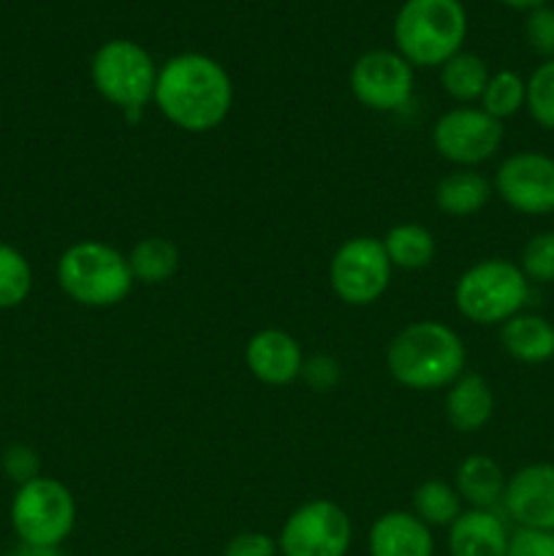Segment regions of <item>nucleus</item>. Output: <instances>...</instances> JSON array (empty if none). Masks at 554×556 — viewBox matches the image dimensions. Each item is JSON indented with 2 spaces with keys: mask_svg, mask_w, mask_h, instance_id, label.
Instances as JSON below:
<instances>
[{
  "mask_svg": "<svg viewBox=\"0 0 554 556\" xmlns=\"http://www.w3.org/2000/svg\"><path fill=\"white\" fill-rule=\"evenodd\" d=\"M505 483H508V478H505L503 467L487 454L465 456L454 472L456 494L470 508L494 510L498 505H503Z\"/></svg>",
  "mask_w": 554,
  "mask_h": 556,
  "instance_id": "nucleus-19",
  "label": "nucleus"
},
{
  "mask_svg": "<svg viewBox=\"0 0 554 556\" xmlns=\"http://www.w3.org/2000/svg\"><path fill=\"white\" fill-rule=\"evenodd\" d=\"M467 14L459 0H405L394 20L396 52L413 68H435L462 52Z\"/></svg>",
  "mask_w": 554,
  "mask_h": 556,
  "instance_id": "nucleus-3",
  "label": "nucleus"
},
{
  "mask_svg": "<svg viewBox=\"0 0 554 556\" xmlns=\"http://www.w3.org/2000/svg\"><path fill=\"white\" fill-rule=\"evenodd\" d=\"M525 109L530 112L532 123L541 125L543 130H554V58L543 60L527 79Z\"/></svg>",
  "mask_w": 554,
  "mask_h": 556,
  "instance_id": "nucleus-27",
  "label": "nucleus"
},
{
  "mask_svg": "<svg viewBox=\"0 0 554 556\" xmlns=\"http://www.w3.org/2000/svg\"><path fill=\"white\" fill-rule=\"evenodd\" d=\"M58 286L71 302L103 309L125 302L136 282L128 255L98 239H81L60 255Z\"/></svg>",
  "mask_w": 554,
  "mask_h": 556,
  "instance_id": "nucleus-4",
  "label": "nucleus"
},
{
  "mask_svg": "<svg viewBox=\"0 0 554 556\" xmlns=\"http://www.w3.org/2000/svg\"><path fill=\"white\" fill-rule=\"evenodd\" d=\"M351 543V516L331 500L302 503L282 521L277 535L282 556H348Z\"/></svg>",
  "mask_w": 554,
  "mask_h": 556,
  "instance_id": "nucleus-9",
  "label": "nucleus"
},
{
  "mask_svg": "<svg viewBox=\"0 0 554 556\" xmlns=\"http://www.w3.org/2000/svg\"><path fill=\"white\" fill-rule=\"evenodd\" d=\"M498 3L508 5V9H519V11H532V9H541L546 5L549 0H498Z\"/></svg>",
  "mask_w": 554,
  "mask_h": 556,
  "instance_id": "nucleus-35",
  "label": "nucleus"
},
{
  "mask_svg": "<svg viewBox=\"0 0 554 556\" xmlns=\"http://www.w3.org/2000/svg\"><path fill=\"white\" fill-rule=\"evenodd\" d=\"M508 556H554V532L516 530L511 532Z\"/></svg>",
  "mask_w": 554,
  "mask_h": 556,
  "instance_id": "nucleus-32",
  "label": "nucleus"
},
{
  "mask_svg": "<svg viewBox=\"0 0 554 556\" xmlns=\"http://www.w3.org/2000/svg\"><path fill=\"white\" fill-rule=\"evenodd\" d=\"M128 266L134 282L141 286H163L179 269V250L166 237H144L130 248Z\"/></svg>",
  "mask_w": 554,
  "mask_h": 556,
  "instance_id": "nucleus-22",
  "label": "nucleus"
},
{
  "mask_svg": "<svg viewBox=\"0 0 554 556\" xmlns=\"http://www.w3.org/2000/svg\"><path fill=\"white\" fill-rule=\"evenodd\" d=\"M465 367V342L443 320L407 324L386 348V369L402 389L411 391L449 389Z\"/></svg>",
  "mask_w": 554,
  "mask_h": 556,
  "instance_id": "nucleus-2",
  "label": "nucleus"
},
{
  "mask_svg": "<svg viewBox=\"0 0 554 556\" xmlns=\"http://www.w3.org/2000/svg\"><path fill=\"white\" fill-rule=\"evenodd\" d=\"M503 508L508 519L521 530L554 532V465L536 462L525 465L508 478L503 494Z\"/></svg>",
  "mask_w": 554,
  "mask_h": 556,
  "instance_id": "nucleus-13",
  "label": "nucleus"
},
{
  "mask_svg": "<svg viewBox=\"0 0 554 556\" xmlns=\"http://www.w3.org/2000/svg\"><path fill=\"white\" fill-rule=\"evenodd\" d=\"M519 269L538 286L554 282V231H541L521 248Z\"/></svg>",
  "mask_w": 554,
  "mask_h": 556,
  "instance_id": "nucleus-28",
  "label": "nucleus"
},
{
  "mask_svg": "<svg viewBox=\"0 0 554 556\" xmlns=\"http://www.w3.org/2000/svg\"><path fill=\"white\" fill-rule=\"evenodd\" d=\"M3 470L11 481L22 483L33 481V478L41 476V459H38L36 451L30 445H9L3 454Z\"/></svg>",
  "mask_w": 554,
  "mask_h": 556,
  "instance_id": "nucleus-31",
  "label": "nucleus"
},
{
  "mask_svg": "<svg viewBox=\"0 0 554 556\" xmlns=\"http://www.w3.org/2000/svg\"><path fill=\"white\" fill-rule=\"evenodd\" d=\"M14 556H63L60 546H30V543H20Z\"/></svg>",
  "mask_w": 554,
  "mask_h": 556,
  "instance_id": "nucleus-34",
  "label": "nucleus"
},
{
  "mask_svg": "<svg viewBox=\"0 0 554 556\" xmlns=\"http://www.w3.org/2000/svg\"><path fill=\"white\" fill-rule=\"evenodd\" d=\"M494 188L476 168H454L435 188V206L449 217H473L489 204Z\"/></svg>",
  "mask_w": 554,
  "mask_h": 556,
  "instance_id": "nucleus-20",
  "label": "nucleus"
},
{
  "mask_svg": "<svg viewBox=\"0 0 554 556\" xmlns=\"http://www.w3.org/2000/svg\"><path fill=\"white\" fill-rule=\"evenodd\" d=\"M445 421L462 434L481 432L494 416V391L478 372H462L445 389Z\"/></svg>",
  "mask_w": 554,
  "mask_h": 556,
  "instance_id": "nucleus-17",
  "label": "nucleus"
},
{
  "mask_svg": "<svg viewBox=\"0 0 554 556\" xmlns=\"http://www.w3.org/2000/svg\"><path fill=\"white\" fill-rule=\"evenodd\" d=\"M342 378L340 362L335 356H326V353H315V356L304 358L302 367V380L313 391H331L337 389Z\"/></svg>",
  "mask_w": 554,
  "mask_h": 556,
  "instance_id": "nucleus-30",
  "label": "nucleus"
},
{
  "mask_svg": "<svg viewBox=\"0 0 554 556\" xmlns=\"http://www.w3.org/2000/svg\"><path fill=\"white\" fill-rule=\"evenodd\" d=\"M11 527L20 543L63 546L76 527V500L58 478L38 476L22 483L11 500Z\"/></svg>",
  "mask_w": 554,
  "mask_h": 556,
  "instance_id": "nucleus-7",
  "label": "nucleus"
},
{
  "mask_svg": "<svg viewBox=\"0 0 554 556\" xmlns=\"http://www.w3.org/2000/svg\"><path fill=\"white\" fill-rule=\"evenodd\" d=\"M489 76L492 74H489L483 58L473 52H456L449 63L440 65V87H443V92L454 101L465 103V106L473 101H481Z\"/></svg>",
  "mask_w": 554,
  "mask_h": 556,
  "instance_id": "nucleus-23",
  "label": "nucleus"
},
{
  "mask_svg": "<svg viewBox=\"0 0 554 556\" xmlns=\"http://www.w3.org/2000/svg\"><path fill=\"white\" fill-rule=\"evenodd\" d=\"M33 269L25 255L0 242V309H14L30 296Z\"/></svg>",
  "mask_w": 554,
  "mask_h": 556,
  "instance_id": "nucleus-26",
  "label": "nucleus"
},
{
  "mask_svg": "<svg viewBox=\"0 0 554 556\" xmlns=\"http://www.w3.org/2000/svg\"><path fill=\"white\" fill-rule=\"evenodd\" d=\"M416 519H421L429 530L438 527H451L462 514V497L451 483L429 478L413 492V510Z\"/></svg>",
  "mask_w": 554,
  "mask_h": 556,
  "instance_id": "nucleus-24",
  "label": "nucleus"
},
{
  "mask_svg": "<svg viewBox=\"0 0 554 556\" xmlns=\"http://www.w3.org/2000/svg\"><path fill=\"white\" fill-rule=\"evenodd\" d=\"M503 139V123L481 106L449 109L432 125L435 152L456 168H476L492 161Z\"/></svg>",
  "mask_w": 554,
  "mask_h": 556,
  "instance_id": "nucleus-10",
  "label": "nucleus"
},
{
  "mask_svg": "<svg viewBox=\"0 0 554 556\" xmlns=\"http://www.w3.org/2000/svg\"><path fill=\"white\" fill-rule=\"evenodd\" d=\"M369 556H435L432 530L407 510L378 516L367 535Z\"/></svg>",
  "mask_w": 554,
  "mask_h": 556,
  "instance_id": "nucleus-15",
  "label": "nucleus"
},
{
  "mask_svg": "<svg viewBox=\"0 0 554 556\" xmlns=\"http://www.w3.org/2000/svg\"><path fill=\"white\" fill-rule=\"evenodd\" d=\"M527 81L516 71H498L489 76L487 90L481 96V109L494 119H508L525 109Z\"/></svg>",
  "mask_w": 554,
  "mask_h": 556,
  "instance_id": "nucleus-25",
  "label": "nucleus"
},
{
  "mask_svg": "<svg viewBox=\"0 0 554 556\" xmlns=\"http://www.w3.org/2000/svg\"><path fill=\"white\" fill-rule=\"evenodd\" d=\"M500 345L514 362L538 367L554 358V324L543 315L519 313L500 326Z\"/></svg>",
  "mask_w": 554,
  "mask_h": 556,
  "instance_id": "nucleus-18",
  "label": "nucleus"
},
{
  "mask_svg": "<svg viewBox=\"0 0 554 556\" xmlns=\"http://www.w3.org/2000/svg\"><path fill=\"white\" fill-rule=\"evenodd\" d=\"M511 532L494 510L467 508L449 527L451 556H508Z\"/></svg>",
  "mask_w": 554,
  "mask_h": 556,
  "instance_id": "nucleus-16",
  "label": "nucleus"
},
{
  "mask_svg": "<svg viewBox=\"0 0 554 556\" xmlns=\"http://www.w3.org/2000/svg\"><path fill=\"white\" fill-rule=\"evenodd\" d=\"M277 541L272 535H266V532H255V530H248V532H239V535H234L231 541L226 543V548H223V556H277Z\"/></svg>",
  "mask_w": 554,
  "mask_h": 556,
  "instance_id": "nucleus-33",
  "label": "nucleus"
},
{
  "mask_svg": "<svg viewBox=\"0 0 554 556\" xmlns=\"http://www.w3.org/2000/svg\"><path fill=\"white\" fill-rule=\"evenodd\" d=\"M530 280L519 264L505 258H483L459 275L454 304L462 318L478 326H503L525 309Z\"/></svg>",
  "mask_w": 554,
  "mask_h": 556,
  "instance_id": "nucleus-5",
  "label": "nucleus"
},
{
  "mask_svg": "<svg viewBox=\"0 0 554 556\" xmlns=\"http://www.w3.org/2000/svg\"><path fill=\"white\" fill-rule=\"evenodd\" d=\"M244 364L259 383L282 389L302 378L304 353L288 331L261 329L244 345Z\"/></svg>",
  "mask_w": 554,
  "mask_h": 556,
  "instance_id": "nucleus-14",
  "label": "nucleus"
},
{
  "mask_svg": "<svg viewBox=\"0 0 554 556\" xmlns=\"http://www.w3.org/2000/svg\"><path fill=\"white\" fill-rule=\"evenodd\" d=\"M494 193L519 215L541 217L554 212V157L543 152H514L494 172Z\"/></svg>",
  "mask_w": 554,
  "mask_h": 556,
  "instance_id": "nucleus-11",
  "label": "nucleus"
},
{
  "mask_svg": "<svg viewBox=\"0 0 554 556\" xmlns=\"http://www.w3.org/2000/svg\"><path fill=\"white\" fill-rule=\"evenodd\" d=\"M158 112L185 134H210L221 128L234 106V85L217 60L201 52L174 54L158 68Z\"/></svg>",
  "mask_w": 554,
  "mask_h": 556,
  "instance_id": "nucleus-1",
  "label": "nucleus"
},
{
  "mask_svg": "<svg viewBox=\"0 0 554 556\" xmlns=\"http://www.w3.org/2000/svg\"><path fill=\"white\" fill-rule=\"evenodd\" d=\"M394 269H427L435 258V237L421 223H396L380 239Z\"/></svg>",
  "mask_w": 554,
  "mask_h": 556,
  "instance_id": "nucleus-21",
  "label": "nucleus"
},
{
  "mask_svg": "<svg viewBox=\"0 0 554 556\" xmlns=\"http://www.w3.org/2000/svg\"><path fill=\"white\" fill-rule=\"evenodd\" d=\"M525 38L530 49L541 58H554V9L541 5V9L527 11L525 20Z\"/></svg>",
  "mask_w": 554,
  "mask_h": 556,
  "instance_id": "nucleus-29",
  "label": "nucleus"
},
{
  "mask_svg": "<svg viewBox=\"0 0 554 556\" xmlns=\"http://www.w3.org/2000/svg\"><path fill=\"white\" fill-rule=\"evenodd\" d=\"M351 92L369 112H400L413 98V65L391 49L364 52L351 68Z\"/></svg>",
  "mask_w": 554,
  "mask_h": 556,
  "instance_id": "nucleus-12",
  "label": "nucleus"
},
{
  "mask_svg": "<svg viewBox=\"0 0 554 556\" xmlns=\"http://www.w3.org/2000/svg\"><path fill=\"white\" fill-rule=\"evenodd\" d=\"M391 261L378 237H353L335 250L329 286L348 307L375 304L391 286Z\"/></svg>",
  "mask_w": 554,
  "mask_h": 556,
  "instance_id": "nucleus-8",
  "label": "nucleus"
},
{
  "mask_svg": "<svg viewBox=\"0 0 554 556\" xmlns=\"http://www.w3.org/2000/svg\"><path fill=\"white\" fill-rule=\"evenodd\" d=\"M90 79L98 96L119 112L139 117L155 96L158 65L141 43L130 38H112L92 54Z\"/></svg>",
  "mask_w": 554,
  "mask_h": 556,
  "instance_id": "nucleus-6",
  "label": "nucleus"
}]
</instances>
